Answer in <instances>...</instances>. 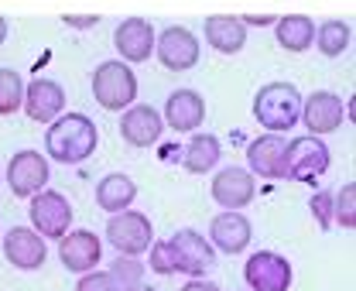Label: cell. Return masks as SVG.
I'll return each mask as SVG.
<instances>
[{"mask_svg":"<svg viewBox=\"0 0 356 291\" xmlns=\"http://www.w3.org/2000/svg\"><path fill=\"white\" fill-rule=\"evenodd\" d=\"M99 148V130L86 113H58L48 134H44V151L58 165H83Z\"/></svg>","mask_w":356,"mask_h":291,"instance_id":"cell-1","label":"cell"},{"mask_svg":"<svg viewBox=\"0 0 356 291\" xmlns=\"http://www.w3.org/2000/svg\"><path fill=\"white\" fill-rule=\"evenodd\" d=\"M302 117V93L295 83H267L254 96V120L267 134H288Z\"/></svg>","mask_w":356,"mask_h":291,"instance_id":"cell-2","label":"cell"},{"mask_svg":"<svg viewBox=\"0 0 356 291\" xmlns=\"http://www.w3.org/2000/svg\"><path fill=\"white\" fill-rule=\"evenodd\" d=\"M92 96L103 110H127L134 100H137V76L127 62L120 58H110V62H99L96 72H92Z\"/></svg>","mask_w":356,"mask_h":291,"instance_id":"cell-3","label":"cell"},{"mask_svg":"<svg viewBox=\"0 0 356 291\" xmlns=\"http://www.w3.org/2000/svg\"><path fill=\"white\" fill-rule=\"evenodd\" d=\"M329 162H332V155H329V148H325L322 137H315V134L295 137L284 148V178L315 185L329 171Z\"/></svg>","mask_w":356,"mask_h":291,"instance_id":"cell-4","label":"cell"},{"mask_svg":"<svg viewBox=\"0 0 356 291\" xmlns=\"http://www.w3.org/2000/svg\"><path fill=\"white\" fill-rule=\"evenodd\" d=\"M106 240H110V247H117L120 253H127V257H140V253H147L151 240H154L151 219L144 212H134V209L110 212V219H106Z\"/></svg>","mask_w":356,"mask_h":291,"instance_id":"cell-5","label":"cell"},{"mask_svg":"<svg viewBox=\"0 0 356 291\" xmlns=\"http://www.w3.org/2000/svg\"><path fill=\"white\" fill-rule=\"evenodd\" d=\"M31 230L44 237V240H58L69 233V223H72V206L62 192H35L31 196Z\"/></svg>","mask_w":356,"mask_h":291,"instance_id":"cell-6","label":"cell"},{"mask_svg":"<svg viewBox=\"0 0 356 291\" xmlns=\"http://www.w3.org/2000/svg\"><path fill=\"white\" fill-rule=\"evenodd\" d=\"M291 278L295 274H291L288 257H281L274 250H257L247 257V267H243L247 291H288Z\"/></svg>","mask_w":356,"mask_h":291,"instance_id":"cell-7","label":"cell"},{"mask_svg":"<svg viewBox=\"0 0 356 291\" xmlns=\"http://www.w3.org/2000/svg\"><path fill=\"white\" fill-rule=\"evenodd\" d=\"M154 55L158 62L168 69V72H188L199 65L202 58V48H199V38L188 31V28H165L158 38H154Z\"/></svg>","mask_w":356,"mask_h":291,"instance_id":"cell-8","label":"cell"},{"mask_svg":"<svg viewBox=\"0 0 356 291\" xmlns=\"http://www.w3.org/2000/svg\"><path fill=\"white\" fill-rule=\"evenodd\" d=\"M51 178V165L44 162L38 151H17L7 162V185L14 192V199H31L35 192H42Z\"/></svg>","mask_w":356,"mask_h":291,"instance_id":"cell-9","label":"cell"},{"mask_svg":"<svg viewBox=\"0 0 356 291\" xmlns=\"http://www.w3.org/2000/svg\"><path fill=\"white\" fill-rule=\"evenodd\" d=\"M172 257H175V271L178 274H192V278H202L213 260H216V250L213 244L199 233V230H178L175 237L168 240Z\"/></svg>","mask_w":356,"mask_h":291,"instance_id":"cell-10","label":"cell"},{"mask_svg":"<svg viewBox=\"0 0 356 291\" xmlns=\"http://www.w3.org/2000/svg\"><path fill=\"white\" fill-rule=\"evenodd\" d=\"M298 120L309 127V134L325 137V134H336V130L343 127L346 107H343V100H339L336 93L318 89V93H312L309 100H302V117H298Z\"/></svg>","mask_w":356,"mask_h":291,"instance_id":"cell-11","label":"cell"},{"mask_svg":"<svg viewBox=\"0 0 356 291\" xmlns=\"http://www.w3.org/2000/svg\"><path fill=\"white\" fill-rule=\"evenodd\" d=\"M165 134V120L151 103H131L120 117V137L131 148H154Z\"/></svg>","mask_w":356,"mask_h":291,"instance_id":"cell-12","label":"cell"},{"mask_svg":"<svg viewBox=\"0 0 356 291\" xmlns=\"http://www.w3.org/2000/svg\"><path fill=\"white\" fill-rule=\"evenodd\" d=\"M254 240V226L250 219L240 212V209H222L220 216H213L209 223V244L213 250H222V253H243Z\"/></svg>","mask_w":356,"mask_h":291,"instance_id":"cell-13","label":"cell"},{"mask_svg":"<svg viewBox=\"0 0 356 291\" xmlns=\"http://www.w3.org/2000/svg\"><path fill=\"white\" fill-rule=\"evenodd\" d=\"M3 257L17 271H38L44 264V257H48L44 237H38L31 226H14L3 237Z\"/></svg>","mask_w":356,"mask_h":291,"instance_id":"cell-14","label":"cell"},{"mask_svg":"<svg viewBox=\"0 0 356 291\" xmlns=\"http://www.w3.org/2000/svg\"><path fill=\"white\" fill-rule=\"evenodd\" d=\"M154 28L144 21V17H124L120 24H117V31H113V48H117V55H124L120 62H147L151 58V52H154Z\"/></svg>","mask_w":356,"mask_h":291,"instance_id":"cell-15","label":"cell"},{"mask_svg":"<svg viewBox=\"0 0 356 291\" xmlns=\"http://www.w3.org/2000/svg\"><path fill=\"white\" fill-rule=\"evenodd\" d=\"M103 257V244L96 233L89 230H72L65 237H58V260L72 271V274H86V271H96Z\"/></svg>","mask_w":356,"mask_h":291,"instance_id":"cell-16","label":"cell"},{"mask_svg":"<svg viewBox=\"0 0 356 291\" xmlns=\"http://www.w3.org/2000/svg\"><path fill=\"white\" fill-rule=\"evenodd\" d=\"M24 113L35 124H51L58 113H65V89L55 79H35L24 86Z\"/></svg>","mask_w":356,"mask_h":291,"instance_id":"cell-17","label":"cell"},{"mask_svg":"<svg viewBox=\"0 0 356 291\" xmlns=\"http://www.w3.org/2000/svg\"><path fill=\"white\" fill-rule=\"evenodd\" d=\"M209 192H213V199H216L222 209H243L254 203L257 182H254V175H250L247 168H222V171H216Z\"/></svg>","mask_w":356,"mask_h":291,"instance_id":"cell-18","label":"cell"},{"mask_svg":"<svg viewBox=\"0 0 356 291\" xmlns=\"http://www.w3.org/2000/svg\"><path fill=\"white\" fill-rule=\"evenodd\" d=\"M165 124L175 134H195L202 120H206V100L195 89H175L165 103Z\"/></svg>","mask_w":356,"mask_h":291,"instance_id":"cell-19","label":"cell"},{"mask_svg":"<svg viewBox=\"0 0 356 291\" xmlns=\"http://www.w3.org/2000/svg\"><path fill=\"white\" fill-rule=\"evenodd\" d=\"M284 148H288V141L277 137V134L250 141V148H247L250 175H261V178H270V182L284 178Z\"/></svg>","mask_w":356,"mask_h":291,"instance_id":"cell-20","label":"cell"},{"mask_svg":"<svg viewBox=\"0 0 356 291\" xmlns=\"http://www.w3.org/2000/svg\"><path fill=\"white\" fill-rule=\"evenodd\" d=\"M206 45L220 55H236L247 45V24L233 14H209L206 17Z\"/></svg>","mask_w":356,"mask_h":291,"instance_id":"cell-21","label":"cell"},{"mask_svg":"<svg viewBox=\"0 0 356 291\" xmlns=\"http://www.w3.org/2000/svg\"><path fill=\"white\" fill-rule=\"evenodd\" d=\"M274 38H277V45L284 52L302 55V52H309L315 45V21L309 14H284V17L274 21Z\"/></svg>","mask_w":356,"mask_h":291,"instance_id":"cell-22","label":"cell"},{"mask_svg":"<svg viewBox=\"0 0 356 291\" xmlns=\"http://www.w3.org/2000/svg\"><path fill=\"white\" fill-rule=\"evenodd\" d=\"M137 199V185H134L131 175L124 171H113V175H103L96 182V206L103 212H124L134 206Z\"/></svg>","mask_w":356,"mask_h":291,"instance_id":"cell-23","label":"cell"},{"mask_svg":"<svg viewBox=\"0 0 356 291\" xmlns=\"http://www.w3.org/2000/svg\"><path fill=\"white\" fill-rule=\"evenodd\" d=\"M220 155H222L220 137H213V134H195V137L185 144V151H181V165L188 168L192 175H206V171H213V168L220 165Z\"/></svg>","mask_w":356,"mask_h":291,"instance_id":"cell-24","label":"cell"},{"mask_svg":"<svg viewBox=\"0 0 356 291\" xmlns=\"http://www.w3.org/2000/svg\"><path fill=\"white\" fill-rule=\"evenodd\" d=\"M353 42V28H350V21H322L318 28H315V45H318V52L325 55V58H339L346 48Z\"/></svg>","mask_w":356,"mask_h":291,"instance_id":"cell-25","label":"cell"},{"mask_svg":"<svg viewBox=\"0 0 356 291\" xmlns=\"http://www.w3.org/2000/svg\"><path fill=\"white\" fill-rule=\"evenodd\" d=\"M24 103V79L14 69H0V117L17 113Z\"/></svg>","mask_w":356,"mask_h":291,"instance_id":"cell-26","label":"cell"},{"mask_svg":"<svg viewBox=\"0 0 356 291\" xmlns=\"http://www.w3.org/2000/svg\"><path fill=\"white\" fill-rule=\"evenodd\" d=\"M110 278L117 281V288H134V285H144V264H140V257H127V253H120L113 264H110Z\"/></svg>","mask_w":356,"mask_h":291,"instance_id":"cell-27","label":"cell"},{"mask_svg":"<svg viewBox=\"0 0 356 291\" xmlns=\"http://www.w3.org/2000/svg\"><path fill=\"white\" fill-rule=\"evenodd\" d=\"M332 219H336L343 230H353L356 226V182H346V185L332 196Z\"/></svg>","mask_w":356,"mask_h":291,"instance_id":"cell-28","label":"cell"},{"mask_svg":"<svg viewBox=\"0 0 356 291\" xmlns=\"http://www.w3.org/2000/svg\"><path fill=\"white\" fill-rule=\"evenodd\" d=\"M147 253H151V271H154V274H165V278H168V274H178L168 240H151Z\"/></svg>","mask_w":356,"mask_h":291,"instance_id":"cell-29","label":"cell"},{"mask_svg":"<svg viewBox=\"0 0 356 291\" xmlns=\"http://www.w3.org/2000/svg\"><path fill=\"white\" fill-rule=\"evenodd\" d=\"M309 209H312V216L318 219V226H322V230H329V226H332V192H315V196H312V203H309Z\"/></svg>","mask_w":356,"mask_h":291,"instance_id":"cell-30","label":"cell"},{"mask_svg":"<svg viewBox=\"0 0 356 291\" xmlns=\"http://www.w3.org/2000/svg\"><path fill=\"white\" fill-rule=\"evenodd\" d=\"M76 291H120V288H117V281L110 278V271H106V274H99V271H96V274H89L86 271V274L79 278Z\"/></svg>","mask_w":356,"mask_h":291,"instance_id":"cell-31","label":"cell"},{"mask_svg":"<svg viewBox=\"0 0 356 291\" xmlns=\"http://www.w3.org/2000/svg\"><path fill=\"white\" fill-rule=\"evenodd\" d=\"M99 17L96 14H62V24H69V28H92Z\"/></svg>","mask_w":356,"mask_h":291,"instance_id":"cell-32","label":"cell"},{"mask_svg":"<svg viewBox=\"0 0 356 291\" xmlns=\"http://www.w3.org/2000/svg\"><path fill=\"white\" fill-rule=\"evenodd\" d=\"M181 291H220V285H213V281H202V278H192L188 285Z\"/></svg>","mask_w":356,"mask_h":291,"instance_id":"cell-33","label":"cell"},{"mask_svg":"<svg viewBox=\"0 0 356 291\" xmlns=\"http://www.w3.org/2000/svg\"><path fill=\"white\" fill-rule=\"evenodd\" d=\"M240 21H243V24H274L277 17H274V14H243Z\"/></svg>","mask_w":356,"mask_h":291,"instance_id":"cell-34","label":"cell"},{"mask_svg":"<svg viewBox=\"0 0 356 291\" xmlns=\"http://www.w3.org/2000/svg\"><path fill=\"white\" fill-rule=\"evenodd\" d=\"M7 42V21H3V17H0V45Z\"/></svg>","mask_w":356,"mask_h":291,"instance_id":"cell-35","label":"cell"},{"mask_svg":"<svg viewBox=\"0 0 356 291\" xmlns=\"http://www.w3.org/2000/svg\"><path fill=\"white\" fill-rule=\"evenodd\" d=\"M124 291H154V288H147V285H134V288H124Z\"/></svg>","mask_w":356,"mask_h":291,"instance_id":"cell-36","label":"cell"}]
</instances>
